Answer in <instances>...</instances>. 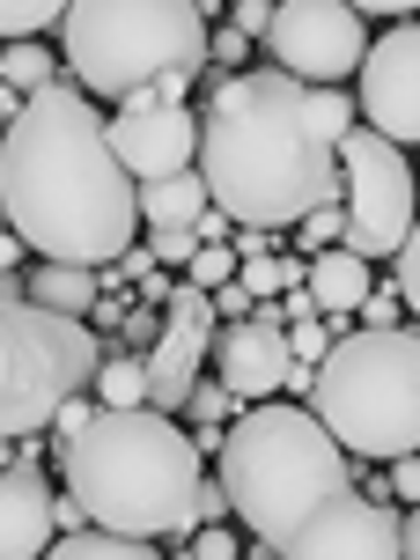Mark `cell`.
<instances>
[{
  "label": "cell",
  "instance_id": "1",
  "mask_svg": "<svg viewBox=\"0 0 420 560\" xmlns=\"http://www.w3.org/2000/svg\"><path fill=\"white\" fill-rule=\"evenodd\" d=\"M0 214L37 258L118 266L140 229V185L112 148V118L82 89H37L0 133Z\"/></svg>",
  "mask_w": 420,
  "mask_h": 560
},
{
  "label": "cell",
  "instance_id": "2",
  "mask_svg": "<svg viewBox=\"0 0 420 560\" xmlns=\"http://www.w3.org/2000/svg\"><path fill=\"white\" fill-rule=\"evenodd\" d=\"M199 177L207 199L244 229H288L310 207L339 199V148L310 118L295 74H229L199 118Z\"/></svg>",
  "mask_w": 420,
  "mask_h": 560
},
{
  "label": "cell",
  "instance_id": "3",
  "mask_svg": "<svg viewBox=\"0 0 420 560\" xmlns=\"http://www.w3.org/2000/svg\"><path fill=\"white\" fill-rule=\"evenodd\" d=\"M67 502L82 524L118 538H170L199 524V450L177 413L155 406H96L67 443Z\"/></svg>",
  "mask_w": 420,
  "mask_h": 560
},
{
  "label": "cell",
  "instance_id": "4",
  "mask_svg": "<svg viewBox=\"0 0 420 560\" xmlns=\"http://www.w3.org/2000/svg\"><path fill=\"white\" fill-rule=\"evenodd\" d=\"M207 15L199 0H67L59 52L82 74V89L118 104H177L185 82L207 67Z\"/></svg>",
  "mask_w": 420,
  "mask_h": 560
},
{
  "label": "cell",
  "instance_id": "5",
  "mask_svg": "<svg viewBox=\"0 0 420 560\" xmlns=\"http://www.w3.org/2000/svg\"><path fill=\"white\" fill-rule=\"evenodd\" d=\"M214 457H222L229 509H236L266 546H280L310 509H325L332 494L354 487L347 450H339L332 435H325V420L303 413V406H252V413H236V428L222 435Z\"/></svg>",
  "mask_w": 420,
  "mask_h": 560
},
{
  "label": "cell",
  "instance_id": "6",
  "mask_svg": "<svg viewBox=\"0 0 420 560\" xmlns=\"http://www.w3.org/2000/svg\"><path fill=\"white\" fill-rule=\"evenodd\" d=\"M317 420L354 457H413L420 450V339L413 332H339L310 376Z\"/></svg>",
  "mask_w": 420,
  "mask_h": 560
},
{
  "label": "cell",
  "instance_id": "7",
  "mask_svg": "<svg viewBox=\"0 0 420 560\" xmlns=\"http://www.w3.org/2000/svg\"><path fill=\"white\" fill-rule=\"evenodd\" d=\"M104 369V347L82 317L0 295V443L45 435L67 398H82Z\"/></svg>",
  "mask_w": 420,
  "mask_h": 560
},
{
  "label": "cell",
  "instance_id": "8",
  "mask_svg": "<svg viewBox=\"0 0 420 560\" xmlns=\"http://www.w3.org/2000/svg\"><path fill=\"white\" fill-rule=\"evenodd\" d=\"M339 207H347V252L354 258H398L406 229H413V163L398 155L384 133H354L339 140Z\"/></svg>",
  "mask_w": 420,
  "mask_h": 560
},
{
  "label": "cell",
  "instance_id": "9",
  "mask_svg": "<svg viewBox=\"0 0 420 560\" xmlns=\"http://www.w3.org/2000/svg\"><path fill=\"white\" fill-rule=\"evenodd\" d=\"M266 52H273L280 74H295V82H317L332 89L347 82L354 67H362L369 37H362V15L347 8V0H273V23L258 37Z\"/></svg>",
  "mask_w": 420,
  "mask_h": 560
},
{
  "label": "cell",
  "instance_id": "10",
  "mask_svg": "<svg viewBox=\"0 0 420 560\" xmlns=\"http://www.w3.org/2000/svg\"><path fill=\"white\" fill-rule=\"evenodd\" d=\"M273 560H406L398 553V516L369 494H332L325 509H310L295 532L273 546Z\"/></svg>",
  "mask_w": 420,
  "mask_h": 560
},
{
  "label": "cell",
  "instance_id": "11",
  "mask_svg": "<svg viewBox=\"0 0 420 560\" xmlns=\"http://www.w3.org/2000/svg\"><path fill=\"white\" fill-rule=\"evenodd\" d=\"M214 295L207 288H170L163 303V332L148 347V406L155 413H185V398L199 384V362L214 354Z\"/></svg>",
  "mask_w": 420,
  "mask_h": 560
},
{
  "label": "cell",
  "instance_id": "12",
  "mask_svg": "<svg viewBox=\"0 0 420 560\" xmlns=\"http://www.w3.org/2000/svg\"><path fill=\"white\" fill-rule=\"evenodd\" d=\"M354 74H362L369 133H384L392 148L420 140V23H398L392 37H376Z\"/></svg>",
  "mask_w": 420,
  "mask_h": 560
},
{
  "label": "cell",
  "instance_id": "13",
  "mask_svg": "<svg viewBox=\"0 0 420 560\" xmlns=\"http://www.w3.org/2000/svg\"><path fill=\"white\" fill-rule=\"evenodd\" d=\"M112 148L126 177L133 185H155V177H177V170H192L199 155V118L185 104H155V96H140L126 112L112 118Z\"/></svg>",
  "mask_w": 420,
  "mask_h": 560
},
{
  "label": "cell",
  "instance_id": "14",
  "mask_svg": "<svg viewBox=\"0 0 420 560\" xmlns=\"http://www.w3.org/2000/svg\"><path fill=\"white\" fill-rule=\"evenodd\" d=\"M214 369H222V384L236 398L288 392V369H295V354H288V317L273 303H252V317L214 325Z\"/></svg>",
  "mask_w": 420,
  "mask_h": 560
},
{
  "label": "cell",
  "instance_id": "15",
  "mask_svg": "<svg viewBox=\"0 0 420 560\" xmlns=\"http://www.w3.org/2000/svg\"><path fill=\"white\" fill-rule=\"evenodd\" d=\"M59 532L52 479L37 465H0V560H45Z\"/></svg>",
  "mask_w": 420,
  "mask_h": 560
},
{
  "label": "cell",
  "instance_id": "16",
  "mask_svg": "<svg viewBox=\"0 0 420 560\" xmlns=\"http://www.w3.org/2000/svg\"><path fill=\"white\" fill-rule=\"evenodd\" d=\"M303 288L317 295V317H354V310L369 303V258L332 244V252H317L303 266Z\"/></svg>",
  "mask_w": 420,
  "mask_h": 560
},
{
  "label": "cell",
  "instance_id": "17",
  "mask_svg": "<svg viewBox=\"0 0 420 560\" xmlns=\"http://www.w3.org/2000/svg\"><path fill=\"white\" fill-rule=\"evenodd\" d=\"M214 199H207V177L199 170H177V177H155L140 185V222L148 229H192Z\"/></svg>",
  "mask_w": 420,
  "mask_h": 560
},
{
  "label": "cell",
  "instance_id": "18",
  "mask_svg": "<svg viewBox=\"0 0 420 560\" xmlns=\"http://www.w3.org/2000/svg\"><path fill=\"white\" fill-rule=\"evenodd\" d=\"M23 295L45 303V310H59V317H89L96 295H104V280L89 273V266H59V258H45V266L23 280Z\"/></svg>",
  "mask_w": 420,
  "mask_h": 560
},
{
  "label": "cell",
  "instance_id": "19",
  "mask_svg": "<svg viewBox=\"0 0 420 560\" xmlns=\"http://www.w3.org/2000/svg\"><path fill=\"white\" fill-rule=\"evenodd\" d=\"M45 560H163L148 538H118V532H59V546H45Z\"/></svg>",
  "mask_w": 420,
  "mask_h": 560
},
{
  "label": "cell",
  "instance_id": "20",
  "mask_svg": "<svg viewBox=\"0 0 420 560\" xmlns=\"http://www.w3.org/2000/svg\"><path fill=\"white\" fill-rule=\"evenodd\" d=\"M0 82H8V89H23V96L52 89V82H59L52 45H0Z\"/></svg>",
  "mask_w": 420,
  "mask_h": 560
},
{
  "label": "cell",
  "instance_id": "21",
  "mask_svg": "<svg viewBox=\"0 0 420 560\" xmlns=\"http://www.w3.org/2000/svg\"><path fill=\"white\" fill-rule=\"evenodd\" d=\"M96 406H148V354H118L96 369Z\"/></svg>",
  "mask_w": 420,
  "mask_h": 560
},
{
  "label": "cell",
  "instance_id": "22",
  "mask_svg": "<svg viewBox=\"0 0 420 560\" xmlns=\"http://www.w3.org/2000/svg\"><path fill=\"white\" fill-rule=\"evenodd\" d=\"M295 280H303V258H244V295H252V303H273V295H288V288H295Z\"/></svg>",
  "mask_w": 420,
  "mask_h": 560
},
{
  "label": "cell",
  "instance_id": "23",
  "mask_svg": "<svg viewBox=\"0 0 420 560\" xmlns=\"http://www.w3.org/2000/svg\"><path fill=\"white\" fill-rule=\"evenodd\" d=\"M67 15V0H0V37H37Z\"/></svg>",
  "mask_w": 420,
  "mask_h": 560
},
{
  "label": "cell",
  "instance_id": "24",
  "mask_svg": "<svg viewBox=\"0 0 420 560\" xmlns=\"http://www.w3.org/2000/svg\"><path fill=\"white\" fill-rule=\"evenodd\" d=\"M310 118H317V133L339 148V140L354 133V96H339V89H310Z\"/></svg>",
  "mask_w": 420,
  "mask_h": 560
},
{
  "label": "cell",
  "instance_id": "25",
  "mask_svg": "<svg viewBox=\"0 0 420 560\" xmlns=\"http://www.w3.org/2000/svg\"><path fill=\"white\" fill-rule=\"evenodd\" d=\"M222 280H236V252H229V244H199L192 266H185V288H207V295H214Z\"/></svg>",
  "mask_w": 420,
  "mask_h": 560
},
{
  "label": "cell",
  "instance_id": "26",
  "mask_svg": "<svg viewBox=\"0 0 420 560\" xmlns=\"http://www.w3.org/2000/svg\"><path fill=\"white\" fill-rule=\"evenodd\" d=\"M295 229H303V244H310V252H332L339 236H347V207H339V199H325V207H310V214H303Z\"/></svg>",
  "mask_w": 420,
  "mask_h": 560
},
{
  "label": "cell",
  "instance_id": "27",
  "mask_svg": "<svg viewBox=\"0 0 420 560\" xmlns=\"http://www.w3.org/2000/svg\"><path fill=\"white\" fill-rule=\"evenodd\" d=\"M392 288H398V303L420 317V214H413V229H406V244H398V280Z\"/></svg>",
  "mask_w": 420,
  "mask_h": 560
},
{
  "label": "cell",
  "instance_id": "28",
  "mask_svg": "<svg viewBox=\"0 0 420 560\" xmlns=\"http://www.w3.org/2000/svg\"><path fill=\"white\" fill-rule=\"evenodd\" d=\"M185 413H192L199 428H222V420L236 413V392H229V384H192V398H185Z\"/></svg>",
  "mask_w": 420,
  "mask_h": 560
},
{
  "label": "cell",
  "instance_id": "29",
  "mask_svg": "<svg viewBox=\"0 0 420 560\" xmlns=\"http://www.w3.org/2000/svg\"><path fill=\"white\" fill-rule=\"evenodd\" d=\"M332 339H339V332H325V325H295V332H288V354L317 369L325 354H332Z\"/></svg>",
  "mask_w": 420,
  "mask_h": 560
},
{
  "label": "cell",
  "instance_id": "30",
  "mask_svg": "<svg viewBox=\"0 0 420 560\" xmlns=\"http://www.w3.org/2000/svg\"><path fill=\"white\" fill-rule=\"evenodd\" d=\"M89 420H96V398H67V406L52 413V443H74Z\"/></svg>",
  "mask_w": 420,
  "mask_h": 560
},
{
  "label": "cell",
  "instance_id": "31",
  "mask_svg": "<svg viewBox=\"0 0 420 560\" xmlns=\"http://www.w3.org/2000/svg\"><path fill=\"white\" fill-rule=\"evenodd\" d=\"M155 258H170V266H192V252H199V236L192 229H155V244H148Z\"/></svg>",
  "mask_w": 420,
  "mask_h": 560
},
{
  "label": "cell",
  "instance_id": "32",
  "mask_svg": "<svg viewBox=\"0 0 420 560\" xmlns=\"http://www.w3.org/2000/svg\"><path fill=\"white\" fill-rule=\"evenodd\" d=\"M229 8H236V15H229V30H244V37H266V23H273V0H229Z\"/></svg>",
  "mask_w": 420,
  "mask_h": 560
},
{
  "label": "cell",
  "instance_id": "33",
  "mask_svg": "<svg viewBox=\"0 0 420 560\" xmlns=\"http://www.w3.org/2000/svg\"><path fill=\"white\" fill-rule=\"evenodd\" d=\"M192 560H236V532H222V524H207V532L192 538Z\"/></svg>",
  "mask_w": 420,
  "mask_h": 560
},
{
  "label": "cell",
  "instance_id": "34",
  "mask_svg": "<svg viewBox=\"0 0 420 560\" xmlns=\"http://www.w3.org/2000/svg\"><path fill=\"white\" fill-rule=\"evenodd\" d=\"M214 317H252V295H244V280H222V288H214Z\"/></svg>",
  "mask_w": 420,
  "mask_h": 560
},
{
  "label": "cell",
  "instance_id": "35",
  "mask_svg": "<svg viewBox=\"0 0 420 560\" xmlns=\"http://www.w3.org/2000/svg\"><path fill=\"white\" fill-rule=\"evenodd\" d=\"M392 487L398 502H420V457H392Z\"/></svg>",
  "mask_w": 420,
  "mask_h": 560
},
{
  "label": "cell",
  "instance_id": "36",
  "mask_svg": "<svg viewBox=\"0 0 420 560\" xmlns=\"http://www.w3.org/2000/svg\"><path fill=\"white\" fill-rule=\"evenodd\" d=\"M280 317H295V325H310V317H317V295H310L303 280H295V288H288V310H280Z\"/></svg>",
  "mask_w": 420,
  "mask_h": 560
},
{
  "label": "cell",
  "instance_id": "37",
  "mask_svg": "<svg viewBox=\"0 0 420 560\" xmlns=\"http://www.w3.org/2000/svg\"><path fill=\"white\" fill-rule=\"evenodd\" d=\"M155 332H163V325H155L148 310H126V339H133V347H155Z\"/></svg>",
  "mask_w": 420,
  "mask_h": 560
},
{
  "label": "cell",
  "instance_id": "38",
  "mask_svg": "<svg viewBox=\"0 0 420 560\" xmlns=\"http://www.w3.org/2000/svg\"><path fill=\"white\" fill-rule=\"evenodd\" d=\"M347 8H354V15H413L420 0H347Z\"/></svg>",
  "mask_w": 420,
  "mask_h": 560
},
{
  "label": "cell",
  "instance_id": "39",
  "mask_svg": "<svg viewBox=\"0 0 420 560\" xmlns=\"http://www.w3.org/2000/svg\"><path fill=\"white\" fill-rule=\"evenodd\" d=\"M398 553L420 560V502H413V516H398Z\"/></svg>",
  "mask_w": 420,
  "mask_h": 560
},
{
  "label": "cell",
  "instance_id": "40",
  "mask_svg": "<svg viewBox=\"0 0 420 560\" xmlns=\"http://www.w3.org/2000/svg\"><path fill=\"white\" fill-rule=\"evenodd\" d=\"M23 104H30L23 89H8V82H0V126H15V118H23Z\"/></svg>",
  "mask_w": 420,
  "mask_h": 560
},
{
  "label": "cell",
  "instance_id": "41",
  "mask_svg": "<svg viewBox=\"0 0 420 560\" xmlns=\"http://www.w3.org/2000/svg\"><path fill=\"white\" fill-rule=\"evenodd\" d=\"M199 516H229V494H222V487H207V479H199Z\"/></svg>",
  "mask_w": 420,
  "mask_h": 560
},
{
  "label": "cell",
  "instance_id": "42",
  "mask_svg": "<svg viewBox=\"0 0 420 560\" xmlns=\"http://www.w3.org/2000/svg\"><path fill=\"white\" fill-rule=\"evenodd\" d=\"M236 252H244V258H266V252H273V236H266V229H244V244H236Z\"/></svg>",
  "mask_w": 420,
  "mask_h": 560
},
{
  "label": "cell",
  "instance_id": "43",
  "mask_svg": "<svg viewBox=\"0 0 420 560\" xmlns=\"http://www.w3.org/2000/svg\"><path fill=\"white\" fill-rule=\"evenodd\" d=\"M15 258H23V236H8V229H0V273H8Z\"/></svg>",
  "mask_w": 420,
  "mask_h": 560
},
{
  "label": "cell",
  "instance_id": "44",
  "mask_svg": "<svg viewBox=\"0 0 420 560\" xmlns=\"http://www.w3.org/2000/svg\"><path fill=\"white\" fill-rule=\"evenodd\" d=\"M413 457H420V450H413Z\"/></svg>",
  "mask_w": 420,
  "mask_h": 560
}]
</instances>
